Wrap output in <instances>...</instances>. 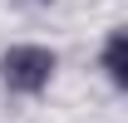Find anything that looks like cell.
<instances>
[{"instance_id":"cell-2","label":"cell","mask_w":128,"mask_h":123,"mask_svg":"<svg viewBox=\"0 0 128 123\" xmlns=\"http://www.w3.org/2000/svg\"><path fill=\"white\" fill-rule=\"evenodd\" d=\"M98 64H104L108 84L128 89V25H123V30H113L108 40H104V54H98Z\"/></svg>"},{"instance_id":"cell-1","label":"cell","mask_w":128,"mask_h":123,"mask_svg":"<svg viewBox=\"0 0 128 123\" xmlns=\"http://www.w3.org/2000/svg\"><path fill=\"white\" fill-rule=\"evenodd\" d=\"M54 49L44 44H15L0 54V84L10 94H40L49 89V79H54Z\"/></svg>"}]
</instances>
